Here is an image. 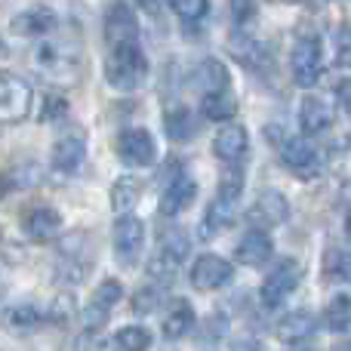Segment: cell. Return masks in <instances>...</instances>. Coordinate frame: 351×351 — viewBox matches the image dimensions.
<instances>
[{
    "label": "cell",
    "instance_id": "cell-1",
    "mask_svg": "<svg viewBox=\"0 0 351 351\" xmlns=\"http://www.w3.org/2000/svg\"><path fill=\"white\" fill-rule=\"evenodd\" d=\"M34 68L53 84H71L77 80L80 68H84V47L74 34H62L59 25L53 31H47L43 37H37L34 47Z\"/></svg>",
    "mask_w": 351,
    "mask_h": 351
},
{
    "label": "cell",
    "instance_id": "cell-2",
    "mask_svg": "<svg viewBox=\"0 0 351 351\" xmlns=\"http://www.w3.org/2000/svg\"><path fill=\"white\" fill-rule=\"evenodd\" d=\"M241 194H243V173L241 170L225 173L222 188H219V194L210 200L204 219H200V237H204V241L222 234L225 228H231V225L237 222V213H241L237 210V206H241Z\"/></svg>",
    "mask_w": 351,
    "mask_h": 351
},
{
    "label": "cell",
    "instance_id": "cell-3",
    "mask_svg": "<svg viewBox=\"0 0 351 351\" xmlns=\"http://www.w3.org/2000/svg\"><path fill=\"white\" fill-rule=\"evenodd\" d=\"M148 77V59L139 40L133 43H117L108 47V59H105V80L121 93H133L145 84Z\"/></svg>",
    "mask_w": 351,
    "mask_h": 351
},
{
    "label": "cell",
    "instance_id": "cell-4",
    "mask_svg": "<svg viewBox=\"0 0 351 351\" xmlns=\"http://www.w3.org/2000/svg\"><path fill=\"white\" fill-rule=\"evenodd\" d=\"M93 265H96V243L86 231H71L68 237H62L59 256H56V280L59 284H84Z\"/></svg>",
    "mask_w": 351,
    "mask_h": 351
},
{
    "label": "cell",
    "instance_id": "cell-5",
    "mask_svg": "<svg viewBox=\"0 0 351 351\" xmlns=\"http://www.w3.org/2000/svg\"><path fill=\"white\" fill-rule=\"evenodd\" d=\"M290 71H293V80L305 90L317 86V80L324 77V43L321 37H299L293 43V53H290Z\"/></svg>",
    "mask_w": 351,
    "mask_h": 351
},
{
    "label": "cell",
    "instance_id": "cell-6",
    "mask_svg": "<svg viewBox=\"0 0 351 351\" xmlns=\"http://www.w3.org/2000/svg\"><path fill=\"white\" fill-rule=\"evenodd\" d=\"M188 253H191V241L185 237V231H170V234L158 243V250H154L152 262H148V274H152L154 280H160V284H167V280H173L176 271L185 265Z\"/></svg>",
    "mask_w": 351,
    "mask_h": 351
},
{
    "label": "cell",
    "instance_id": "cell-7",
    "mask_svg": "<svg viewBox=\"0 0 351 351\" xmlns=\"http://www.w3.org/2000/svg\"><path fill=\"white\" fill-rule=\"evenodd\" d=\"M34 93L19 74L0 71V123H22L31 114Z\"/></svg>",
    "mask_w": 351,
    "mask_h": 351
},
{
    "label": "cell",
    "instance_id": "cell-8",
    "mask_svg": "<svg viewBox=\"0 0 351 351\" xmlns=\"http://www.w3.org/2000/svg\"><path fill=\"white\" fill-rule=\"evenodd\" d=\"M299 280H302V265H299V259H293V256L280 259L278 265L265 274L262 305H265V308H280V305L290 299V293L299 287Z\"/></svg>",
    "mask_w": 351,
    "mask_h": 351
},
{
    "label": "cell",
    "instance_id": "cell-9",
    "mask_svg": "<svg viewBox=\"0 0 351 351\" xmlns=\"http://www.w3.org/2000/svg\"><path fill=\"white\" fill-rule=\"evenodd\" d=\"M111 247H114V256L123 268H133L142 256V247H145V225H142V219H136L133 213L117 216L114 231H111Z\"/></svg>",
    "mask_w": 351,
    "mask_h": 351
},
{
    "label": "cell",
    "instance_id": "cell-10",
    "mask_svg": "<svg viewBox=\"0 0 351 351\" xmlns=\"http://www.w3.org/2000/svg\"><path fill=\"white\" fill-rule=\"evenodd\" d=\"M114 152L127 167H152L158 160V142H154V136L148 130L133 127L117 133Z\"/></svg>",
    "mask_w": 351,
    "mask_h": 351
},
{
    "label": "cell",
    "instance_id": "cell-11",
    "mask_svg": "<svg viewBox=\"0 0 351 351\" xmlns=\"http://www.w3.org/2000/svg\"><path fill=\"white\" fill-rule=\"evenodd\" d=\"M280 160L293 176L299 179H315L324 170V158L315 145H311L305 136H290V139L280 145Z\"/></svg>",
    "mask_w": 351,
    "mask_h": 351
},
{
    "label": "cell",
    "instance_id": "cell-12",
    "mask_svg": "<svg viewBox=\"0 0 351 351\" xmlns=\"http://www.w3.org/2000/svg\"><path fill=\"white\" fill-rule=\"evenodd\" d=\"M121 296H123V287H121V280H114V278H105L102 284L93 290L90 302H86V308H84L86 333H99V330L108 324L111 311H114V305L121 302Z\"/></svg>",
    "mask_w": 351,
    "mask_h": 351
},
{
    "label": "cell",
    "instance_id": "cell-13",
    "mask_svg": "<svg viewBox=\"0 0 351 351\" xmlns=\"http://www.w3.org/2000/svg\"><path fill=\"white\" fill-rule=\"evenodd\" d=\"M22 231H25V237H28V241H34V243L56 241V237L62 234L59 210H53V206H47V204L28 206V210L22 213Z\"/></svg>",
    "mask_w": 351,
    "mask_h": 351
},
{
    "label": "cell",
    "instance_id": "cell-14",
    "mask_svg": "<svg viewBox=\"0 0 351 351\" xmlns=\"http://www.w3.org/2000/svg\"><path fill=\"white\" fill-rule=\"evenodd\" d=\"M287 219H290V200L280 191H262L259 197L253 200V206L247 210V222H253L256 228H262V231L278 228Z\"/></svg>",
    "mask_w": 351,
    "mask_h": 351
},
{
    "label": "cell",
    "instance_id": "cell-15",
    "mask_svg": "<svg viewBox=\"0 0 351 351\" xmlns=\"http://www.w3.org/2000/svg\"><path fill=\"white\" fill-rule=\"evenodd\" d=\"M84 160H86V136L84 133L74 130V133H65L56 139L53 154H49V164H53L56 173L74 176L80 167H84Z\"/></svg>",
    "mask_w": 351,
    "mask_h": 351
},
{
    "label": "cell",
    "instance_id": "cell-16",
    "mask_svg": "<svg viewBox=\"0 0 351 351\" xmlns=\"http://www.w3.org/2000/svg\"><path fill=\"white\" fill-rule=\"evenodd\" d=\"M105 40H108V47L139 40V19L130 10V3L117 0V3L108 6V12H105Z\"/></svg>",
    "mask_w": 351,
    "mask_h": 351
},
{
    "label": "cell",
    "instance_id": "cell-17",
    "mask_svg": "<svg viewBox=\"0 0 351 351\" xmlns=\"http://www.w3.org/2000/svg\"><path fill=\"white\" fill-rule=\"evenodd\" d=\"M231 278H234V265L216 253H204L191 265V284L200 290H219V287L231 284Z\"/></svg>",
    "mask_w": 351,
    "mask_h": 351
},
{
    "label": "cell",
    "instance_id": "cell-18",
    "mask_svg": "<svg viewBox=\"0 0 351 351\" xmlns=\"http://www.w3.org/2000/svg\"><path fill=\"white\" fill-rule=\"evenodd\" d=\"M0 324H3V330H10V333H16V336H28L47 324V311L34 302H16V305H6L3 308Z\"/></svg>",
    "mask_w": 351,
    "mask_h": 351
},
{
    "label": "cell",
    "instance_id": "cell-19",
    "mask_svg": "<svg viewBox=\"0 0 351 351\" xmlns=\"http://www.w3.org/2000/svg\"><path fill=\"white\" fill-rule=\"evenodd\" d=\"M234 256H237V262H241V265H250V268L265 265V262L274 256V241H271V234H268V231H262V228L247 231V234L237 241Z\"/></svg>",
    "mask_w": 351,
    "mask_h": 351
},
{
    "label": "cell",
    "instance_id": "cell-20",
    "mask_svg": "<svg viewBox=\"0 0 351 351\" xmlns=\"http://www.w3.org/2000/svg\"><path fill=\"white\" fill-rule=\"evenodd\" d=\"M247 152H250V136L241 123H231V127L219 130L216 139H213V154L222 164H241V158Z\"/></svg>",
    "mask_w": 351,
    "mask_h": 351
},
{
    "label": "cell",
    "instance_id": "cell-21",
    "mask_svg": "<svg viewBox=\"0 0 351 351\" xmlns=\"http://www.w3.org/2000/svg\"><path fill=\"white\" fill-rule=\"evenodd\" d=\"M194 197H197V182L188 173H179L170 185H164V194H160V216H179Z\"/></svg>",
    "mask_w": 351,
    "mask_h": 351
},
{
    "label": "cell",
    "instance_id": "cell-22",
    "mask_svg": "<svg viewBox=\"0 0 351 351\" xmlns=\"http://www.w3.org/2000/svg\"><path fill=\"white\" fill-rule=\"evenodd\" d=\"M299 127L305 136H321L333 127V108L321 96H305L299 105Z\"/></svg>",
    "mask_w": 351,
    "mask_h": 351
},
{
    "label": "cell",
    "instance_id": "cell-23",
    "mask_svg": "<svg viewBox=\"0 0 351 351\" xmlns=\"http://www.w3.org/2000/svg\"><path fill=\"white\" fill-rule=\"evenodd\" d=\"M278 339L280 342H287V346H296V342H305V339H311V336L317 333V317L311 315V311H290V315H284L280 317V324H278Z\"/></svg>",
    "mask_w": 351,
    "mask_h": 351
},
{
    "label": "cell",
    "instance_id": "cell-24",
    "mask_svg": "<svg viewBox=\"0 0 351 351\" xmlns=\"http://www.w3.org/2000/svg\"><path fill=\"white\" fill-rule=\"evenodd\" d=\"M56 25H59V19H56L53 10H47V6H34V10H25L22 16L12 22V28H16L22 37L37 40V37H43L47 31H53Z\"/></svg>",
    "mask_w": 351,
    "mask_h": 351
},
{
    "label": "cell",
    "instance_id": "cell-25",
    "mask_svg": "<svg viewBox=\"0 0 351 351\" xmlns=\"http://www.w3.org/2000/svg\"><path fill=\"white\" fill-rule=\"evenodd\" d=\"M191 84L204 93H216V90H228V68L219 59H204L197 68L191 71Z\"/></svg>",
    "mask_w": 351,
    "mask_h": 351
},
{
    "label": "cell",
    "instance_id": "cell-26",
    "mask_svg": "<svg viewBox=\"0 0 351 351\" xmlns=\"http://www.w3.org/2000/svg\"><path fill=\"white\" fill-rule=\"evenodd\" d=\"M194 327V308L188 299H173L164 315V336L167 339H182Z\"/></svg>",
    "mask_w": 351,
    "mask_h": 351
},
{
    "label": "cell",
    "instance_id": "cell-27",
    "mask_svg": "<svg viewBox=\"0 0 351 351\" xmlns=\"http://www.w3.org/2000/svg\"><path fill=\"white\" fill-rule=\"evenodd\" d=\"M200 111H204L206 121H231L237 114V99L228 90H216V93H204L200 99Z\"/></svg>",
    "mask_w": 351,
    "mask_h": 351
},
{
    "label": "cell",
    "instance_id": "cell-28",
    "mask_svg": "<svg viewBox=\"0 0 351 351\" xmlns=\"http://www.w3.org/2000/svg\"><path fill=\"white\" fill-rule=\"evenodd\" d=\"M142 197V182L136 176H121V179L111 185V206H114L117 216L130 213Z\"/></svg>",
    "mask_w": 351,
    "mask_h": 351
},
{
    "label": "cell",
    "instance_id": "cell-29",
    "mask_svg": "<svg viewBox=\"0 0 351 351\" xmlns=\"http://www.w3.org/2000/svg\"><path fill=\"white\" fill-rule=\"evenodd\" d=\"M164 130L173 142H185V139H194V133H197V121H194L191 111L179 105V108H170L164 114Z\"/></svg>",
    "mask_w": 351,
    "mask_h": 351
},
{
    "label": "cell",
    "instance_id": "cell-30",
    "mask_svg": "<svg viewBox=\"0 0 351 351\" xmlns=\"http://www.w3.org/2000/svg\"><path fill=\"white\" fill-rule=\"evenodd\" d=\"M324 324L333 333H348L351 330V296L348 293H336L324 308Z\"/></svg>",
    "mask_w": 351,
    "mask_h": 351
},
{
    "label": "cell",
    "instance_id": "cell-31",
    "mask_svg": "<svg viewBox=\"0 0 351 351\" xmlns=\"http://www.w3.org/2000/svg\"><path fill=\"white\" fill-rule=\"evenodd\" d=\"M228 49H231V56L241 59L247 68H259L262 59H265V49H262L259 43H256L253 37H247V34H231Z\"/></svg>",
    "mask_w": 351,
    "mask_h": 351
},
{
    "label": "cell",
    "instance_id": "cell-32",
    "mask_svg": "<svg viewBox=\"0 0 351 351\" xmlns=\"http://www.w3.org/2000/svg\"><path fill=\"white\" fill-rule=\"evenodd\" d=\"M170 6H173V12L179 16V22H182V31H191V28H197L200 22H204V16H206V6H210V0H170Z\"/></svg>",
    "mask_w": 351,
    "mask_h": 351
},
{
    "label": "cell",
    "instance_id": "cell-33",
    "mask_svg": "<svg viewBox=\"0 0 351 351\" xmlns=\"http://www.w3.org/2000/svg\"><path fill=\"white\" fill-rule=\"evenodd\" d=\"M117 351H148L152 348V333L145 327H123L114 336Z\"/></svg>",
    "mask_w": 351,
    "mask_h": 351
},
{
    "label": "cell",
    "instance_id": "cell-34",
    "mask_svg": "<svg viewBox=\"0 0 351 351\" xmlns=\"http://www.w3.org/2000/svg\"><path fill=\"white\" fill-rule=\"evenodd\" d=\"M333 59L336 68L351 71V25H339L333 31Z\"/></svg>",
    "mask_w": 351,
    "mask_h": 351
},
{
    "label": "cell",
    "instance_id": "cell-35",
    "mask_svg": "<svg viewBox=\"0 0 351 351\" xmlns=\"http://www.w3.org/2000/svg\"><path fill=\"white\" fill-rule=\"evenodd\" d=\"M40 176L43 173L37 164H19V167H12V173H6V182H12L10 188H31L40 182Z\"/></svg>",
    "mask_w": 351,
    "mask_h": 351
},
{
    "label": "cell",
    "instance_id": "cell-36",
    "mask_svg": "<svg viewBox=\"0 0 351 351\" xmlns=\"http://www.w3.org/2000/svg\"><path fill=\"white\" fill-rule=\"evenodd\" d=\"M47 311V321H53V324H68L74 317V299L68 296V293H62V296H56L53 299V305L49 308H43Z\"/></svg>",
    "mask_w": 351,
    "mask_h": 351
},
{
    "label": "cell",
    "instance_id": "cell-37",
    "mask_svg": "<svg viewBox=\"0 0 351 351\" xmlns=\"http://www.w3.org/2000/svg\"><path fill=\"white\" fill-rule=\"evenodd\" d=\"M158 305H160V290L158 287H145V290H139L133 296V311L136 315H152Z\"/></svg>",
    "mask_w": 351,
    "mask_h": 351
},
{
    "label": "cell",
    "instance_id": "cell-38",
    "mask_svg": "<svg viewBox=\"0 0 351 351\" xmlns=\"http://www.w3.org/2000/svg\"><path fill=\"white\" fill-rule=\"evenodd\" d=\"M231 16L234 22H250L256 16V0H231Z\"/></svg>",
    "mask_w": 351,
    "mask_h": 351
},
{
    "label": "cell",
    "instance_id": "cell-39",
    "mask_svg": "<svg viewBox=\"0 0 351 351\" xmlns=\"http://www.w3.org/2000/svg\"><path fill=\"white\" fill-rule=\"evenodd\" d=\"M65 108H68L65 99L49 96V99H47V105H43V121H59V117L65 114Z\"/></svg>",
    "mask_w": 351,
    "mask_h": 351
},
{
    "label": "cell",
    "instance_id": "cell-40",
    "mask_svg": "<svg viewBox=\"0 0 351 351\" xmlns=\"http://www.w3.org/2000/svg\"><path fill=\"white\" fill-rule=\"evenodd\" d=\"M179 173H185V170H182V164H179V158H167V164L160 167V173H158L160 188H164V185H170V182H173Z\"/></svg>",
    "mask_w": 351,
    "mask_h": 351
},
{
    "label": "cell",
    "instance_id": "cell-41",
    "mask_svg": "<svg viewBox=\"0 0 351 351\" xmlns=\"http://www.w3.org/2000/svg\"><path fill=\"white\" fill-rule=\"evenodd\" d=\"M336 102H339V108L351 117V77H346V80H339V84H336Z\"/></svg>",
    "mask_w": 351,
    "mask_h": 351
},
{
    "label": "cell",
    "instance_id": "cell-42",
    "mask_svg": "<svg viewBox=\"0 0 351 351\" xmlns=\"http://www.w3.org/2000/svg\"><path fill=\"white\" fill-rule=\"evenodd\" d=\"M333 271L351 284V253H333Z\"/></svg>",
    "mask_w": 351,
    "mask_h": 351
},
{
    "label": "cell",
    "instance_id": "cell-43",
    "mask_svg": "<svg viewBox=\"0 0 351 351\" xmlns=\"http://www.w3.org/2000/svg\"><path fill=\"white\" fill-rule=\"evenodd\" d=\"M225 330H228V317H225L222 311H219V315H210V324H206V336H210V339L216 336V339H219V336H225Z\"/></svg>",
    "mask_w": 351,
    "mask_h": 351
},
{
    "label": "cell",
    "instance_id": "cell-44",
    "mask_svg": "<svg viewBox=\"0 0 351 351\" xmlns=\"http://www.w3.org/2000/svg\"><path fill=\"white\" fill-rule=\"evenodd\" d=\"M231 351H262V346L256 339H250V336H241V339L231 342Z\"/></svg>",
    "mask_w": 351,
    "mask_h": 351
},
{
    "label": "cell",
    "instance_id": "cell-45",
    "mask_svg": "<svg viewBox=\"0 0 351 351\" xmlns=\"http://www.w3.org/2000/svg\"><path fill=\"white\" fill-rule=\"evenodd\" d=\"M160 3H164V0H136V6H139L142 12H148V16H158Z\"/></svg>",
    "mask_w": 351,
    "mask_h": 351
},
{
    "label": "cell",
    "instance_id": "cell-46",
    "mask_svg": "<svg viewBox=\"0 0 351 351\" xmlns=\"http://www.w3.org/2000/svg\"><path fill=\"white\" fill-rule=\"evenodd\" d=\"M74 351H96V339H93V333L80 336V339L74 342Z\"/></svg>",
    "mask_w": 351,
    "mask_h": 351
},
{
    "label": "cell",
    "instance_id": "cell-47",
    "mask_svg": "<svg viewBox=\"0 0 351 351\" xmlns=\"http://www.w3.org/2000/svg\"><path fill=\"white\" fill-rule=\"evenodd\" d=\"M330 351H351V339H342V342H336V346L330 348Z\"/></svg>",
    "mask_w": 351,
    "mask_h": 351
},
{
    "label": "cell",
    "instance_id": "cell-48",
    "mask_svg": "<svg viewBox=\"0 0 351 351\" xmlns=\"http://www.w3.org/2000/svg\"><path fill=\"white\" fill-rule=\"evenodd\" d=\"M346 237L351 241V210H348V216H346Z\"/></svg>",
    "mask_w": 351,
    "mask_h": 351
},
{
    "label": "cell",
    "instance_id": "cell-49",
    "mask_svg": "<svg viewBox=\"0 0 351 351\" xmlns=\"http://www.w3.org/2000/svg\"><path fill=\"white\" fill-rule=\"evenodd\" d=\"M0 296H3V271H0Z\"/></svg>",
    "mask_w": 351,
    "mask_h": 351
},
{
    "label": "cell",
    "instance_id": "cell-50",
    "mask_svg": "<svg viewBox=\"0 0 351 351\" xmlns=\"http://www.w3.org/2000/svg\"><path fill=\"white\" fill-rule=\"evenodd\" d=\"M0 241H3V225H0Z\"/></svg>",
    "mask_w": 351,
    "mask_h": 351
}]
</instances>
